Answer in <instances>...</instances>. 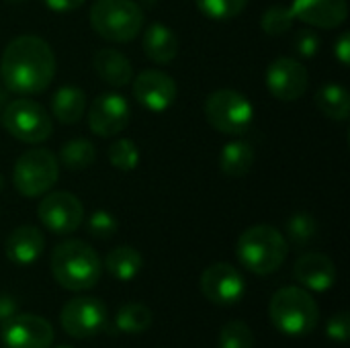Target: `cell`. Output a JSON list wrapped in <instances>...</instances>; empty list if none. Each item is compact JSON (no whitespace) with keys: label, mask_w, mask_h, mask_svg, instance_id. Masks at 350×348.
Instances as JSON below:
<instances>
[{"label":"cell","mask_w":350,"mask_h":348,"mask_svg":"<svg viewBox=\"0 0 350 348\" xmlns=\"http://www.w3.org/2000/svg\"><path fill=\"white\" fill-rule=\"evenodd\" d=\"M55 53L39 35H18L2 51L0 78L8 92L31 96L49 88L55 78Z\"/></svg>","instance_id":"cell-1"},{"label":"cell","mask_w":350,"mask_h":348,"mask_svg":"<svg viewBox=\"0 0 350 348\" xmlns=\"http://www.w3.org/2000/svg\"><path fill=\"white\" fill-rule=\"evenodd\" d=\"M55 283L74 293L92 289L103 277V260L98 252L84 240H64L51 250L49 258Z\"/></svg>","instance_id":"cell-2"},{"label":"cell","mask_w":350,"mask_h":348,"mask_svg":"<svg viewBox=\"0 0 350 348\" xmlns=\"http://www.w3.org/2000/svg\"><path fill=\"white\" fill-rule=\"evenodd\" d=\"M287 252L289 246L285 236L277 228L267 224L244 230L236 242V256L240 265L258 277L277 273L283 267Z\"/></svg>","instance_id":"cell-3"},{"label":"cell","mask_w":350,"mask_h":348,"mask_svg":"<svg viewBox=\"0 0 350 348\" xmlns=\"http://www.w3.org/2000/svg\"><path fill=\"white\" fill-rule=\"evenodd\" d=\"M269 316L281 334L299 338L310 334L318 326L320 310L308 289L287 285L271 297Z\"/></svg>","instance_id":"cell-4"},{"label":"cell","mask_w":350,"mask_h":348,"mask_svg":"<svg viewBox=\"0 0 350 348\" xmlns=\"http://www.w3.org/2000/svg\"><path fill=\"white\" fill-rule=\"evenodd\" d=\"M88 21L98 37L111 43H129L144 27V10L135 0H96Z\"/></svg>","instance_id":"cell-5"},{"label":"cell","mask_w":350,"mask_h":348,"mask_svg":"<svg viewBox=\"0 0 350 348\" xmlns=\"http://www.w3.org/2000/svg\"><path fill=\"white\" fill-rule=\"evenodd\" d=\"M203 111H205L207 123L224 135L242 137L254 125L252 103L242 92L232 90V88L213 90L207 96Z\"/></svg>","instance_id":"cell-6"},{"label":"cell","mask_w":350,"mask_h":348,"mask_svg":"<svg viewBox=\"0 0 350 348\" xmlns=\"http://www.w3.org/2000/svg\"><path fill=\"white\" fill-rule=\"evenodd\" d=\"M2 127L18 142L35 146L43 144L53 133V117L43 105L27 96L14 98L2 109Z\"/></svg>","instance_id":"cell-7"},{"label":"cell","mask_w":350,"mask_h":348,"mask_svg":"<svg viewBox=\"0 0 350 348\" xmlns=\"http://www.w3.org/2000/svg\"><path fill=\"white\" fill-rule=\"evenodd\" d=\"M57 178L59 162L55 154L45 148H33L23 152L12 168V185L27 199L43 197L53 189Z\"/></svg>","instance_id":"cell-8"},{"label":"cell","mask_w":350,"mask_h":348,"mask_svg":"<svg viewBox=\"0 0 350 348\" xmlns=\"http://www.w3.org/2000/svg\"><path fill=\"white\" fill-rule=\"evenodd\" d=\"M37 217L45 230L57 236H68L76 232L84 222L82 201L68 191L45 193L37 205Z\"/></svg>","instance_id":"cell-9"},{"label":"cell","mask_w":350,"mask_h":348,"mask_svg":"<svg viewBox=\"0 0 350 348\" xmlns=\"http://www.w3.org/2000/svg\"><path fill=\"white\" fill-rule=\"evenodd\" d=\"M59 324L72 338H94L107 324V306L92 295L72 297L59 312Z\"/></svg>","instance_id":"cell-10"},{"label":"cell","mask_w":350,"mask_h":348,"mask_svg":"<svg viewBox=\"0 0 350 348\" xmlns=\"http://www.w3.org/2000/svg\"><path fill=\"white\" fill-rule=\"evenodd\" d=\"M201 293L207 302L219 308L236 306L246 291V281L242 273L230 263H213L209 265L199 279Z\"/></svg>","instance_id":"cell-11"},{"label":"cell","mask_w":350,"mask_h":348,"mask_svg":"<svg viewBox=\"0 0 350 348\" xmlns=\"http://www.w3.org/2000/svg\"><path fill=\"white\" fill-rule=\"evenodd\" d=\"M265 82H267L269 92L277 101L293 103L306 94L308 84H310V74L299 59L283 55L271 62L265 74Z\"/></svg>","instance_id":"cell-12"},{"label":"cell","mask_w":350,"mask_h":348,"mask_svg":"<svg viewBox=\"0 0 350 348\" xmlns=\"http://www.w3.org/2000/svg\"><path fill=\"white\" fill-rule=\"evenodd\" d=\"M131 107L117 92L98 94L88 107V129L98 137H113L129 125Z\"/></svg>","instance_id":"cell-13"},{"label":"cell","mask_w":350,"mask_h":348,"mask_svg":"<svg viewBox=\"0 0 350 348\" xmlns=\"http://www.w3.org/2000/svg\"><path fill=\"white\" fill-rule=\"evenodd\" d=\"M0 338L6 348H51L53 326L35 314H14L4 320Z\"/></svg>","instance_id":"cell-14"},{"label":"cell","mask_w":350,"mask_h":348,"mask_svg":"<svg viewBox=\"0 0 350 348\" xmlns=\"http://www.w3.org/2000/svg\"><path fill=\"white\" fill-rule=\"evenodd\" d=\"M131 92L144 109L162 113L174 105L178 88L170 74L162 70H144L131 80Z\"/></svg>","instance_id":"cell-15"},{"label":"cell","mask_w":350,"mask_h":348,"mask_svg":"<svg viewBox=\"0 0 350 348\" xmlns=\"http://www.w3.org/2000/svg\"><path fill=\"white\" fill-rule=\"evenodd\" d=\"M291 12L295 21L318 29H336L349 16L347 0H293Z\"/></svg>","instance_id":"cell-16"},{"label":"cell","mask_w":350,"mask_h":348,"mask_svg":"<svg viewBox=\"0 0 350 348\" xmlns=\"http://www.w3.org/2000/svg\"><path fill=\"white\" fill-rule=\"evenodd\" d=\"M293 277L299 283V287L308 291L324 293L334 287L336 283V265L332 258L320 252H308L295 260Z\"/></svg>","instance_id":"cell-17"},{"label":"cell","mask_w":350,"mask_h":348,"mask_svg":"<svg viewBox=\"0 0 350 348\" xmlns=\"http://www.w3.org/2000/svg\"><path fill=\"white\" fill-rule=\"evenodd\" d=\"M45 248V238L39 228L35 226H18L14 228L6 242H4V252L6 258L18 267H29L33 265Z\"/></svg>","instance_id":"cell-18"},{"label":"cell","mask_w":350,"mask_h":348,"mask_svg":"<svg viewBox=\"0 0 350 348\" xmlns=\"http://www.w3.org/2000/svg\"><path fill=\"white\" fill-rule=\"evenodd\" d=\"M92 68H94L96 76L113 88H123V86L131 84V80H133L131 62L127 59L125 53H121L113 47L96 49L92 55Z\"/></svg>","instance_id":"cell-19"},{"label":"cell","mask_w":350,"mask_h":348,"mask_svg":"<svg viewBox=\"0 0 350 348\" xmlns=\"http://www.w3.org/2000/svg\"><path fill=\"white\" fill-rule=\"evenodd\" d=\"M142 47L150 62L166 66L178 55V37L170 27L162 23H152L144 33Z\"/></svg>","instance_id":"cell-20"},{"label":"cell","mask_w":350,"mask_h":348,"mask_svg":"<svg viewBox=\"0 0 350 348\" xmlns=\"http://www.w3.org/2000/svg\"><path fill=\"white\" fill-rule=\"evenodd\" d=\"M86 107L88 101L84 90L74 84L59 86L51 96V117H55V121H59L62 125L78 123L84 117Z\"/></svg>","instance_id":"cell-21"},{"label":"cell","mask_w":350,"mask_h":348,"mask_svg":"<svg viewBox=\"0 0 350 348\" xmlns=\"http://www.w3.org/2000/svg\"><path fill=\"white\" fill-rule=\"evenodd\" d=\"M256 162L254 146L244 139H232L219 152V170L230 178L246 176Z\"/></svg>","instance_id":"cell-22"},{"label":"cell","mask_w":350,"mask_h":348,"mask_svg":"<svg viewBox=\"0 0 350 348\" xmlns=\"http://www.w3.org/2000/svg\"><path fill=\"white\" fill-rule=\"evenodd\" d=\"M144 267L142 254L131 246H117L113 248L103 263V269L117 281H131L139 275Z\"/></svg>","instance_id":"cell-23"},{"label":"cell","mask_w":350,"mask_h":348,"mask_svg":"<svg viewBox=\"0 0 350 348\" xmlns=\"http://www.w3.org/2000/svg\"><path fill=\"white\" fill-rule=\"evenodd\" d=\"M316 107L334 121H347L350 115L349 90L338 82H324L316 92Z\"/></svg>","instance_id":"cell-24"},{"label":"cell","mask_w":350,"mask_h":348,"mask_svg":"<svg viewBox=\"0 0 350 348\" xmlns=\"http://www.w3.org/2000/svg\"><path fill=\"white\" fill-rule=\"evenodd\" d=\"M59 162L68 170H86L96 162V148L88 139H70L59 148Z\"/></svg>","instance_id":"cell-25"},{"label":"cell","mask_w":350,"mask_h":348,"mask_svg":"<svg viewBox=\"0 0 350 348\" xmlns=\"http://www.w3.org/2000/svg\"><path fill=\"white\" fill-rule=\"evenodd\" d=\"M154 322V314L144 304H125L115 318V326L125 334H142Z\"/></svg>","instance_id":"cell-26"},{"label":"cell","mask_w":350,"mask_h":348,"mask_svg":"<svg viewBox=\"0 0 350 348\" xmlns=\"http://www.w3.org/2000/svg\"><path fill=\"white\" fill-rule=\"evenodd\" d=\"M318 219L308 213V211H297L287 219V240L295 246V248H304L308 244H312L318 236Z\"/></svg>","instance_id":"cell-27"},{"label":"cell","mask_w":350,"mask_h":348,"mask_svg":"<svg viewBox=\"0 0 350 348\" xmlns=\"http://www.w3.org/2000/svg\"><path fill=\"white\" fill-rule=\"evenodd\" d=\"M107 156H109L111 166L117 168V170H123V172H131L139 164V150H137L135 142L133 139H127V137L115 139L109 146Z\"/></svg>","instance_id":"cell-28"},{"label":"cell","mask_w":350,"mask_h":348,"mask_svg":"<svg viewBox=\"0 0 350 348\" xmlns=\"http://www.w3.org/2000/svg\"><path fill=\"white\" fill-rule=\"evenodd\" d=\"M250 0H195L199 12L209 21H232L244 12Z\"/></svg>","instance_id":"cell-29"},{"label":"cell","mask_w":350,"mask_h":348,"mask_svg":"<svg viewBox=\"0 0 350 348\" xmlns=\"http://www.w3.org/2000/svg\"><path fill=\"white\" fill-rule=\"evenodd\" d=\"M293 23H295V16L291 12V6H283V4H275L267 8L260 16V27L271 37L289 33L293 29Z\"/></svg>","instance_id":"cell-30"},{"label":"cell","mask_w":350,"mask_h":348,"mask_svg":"<svg viewBox=\"0 0 350 348\" xmlns=\"http://www.w3.org/2000/svg\"><path fill=\"white\" fill-rule=\"evenodd\" d=\"M217 348H254L252 328L242 320H232L219 330Z\"/></svg>","instance_id":"cell-31"},{"label":"cell","mask_w":350,"mask_h":348,"mask_svg":"<svg viewBox=\"0 0 350 348\" xmlns=\"http://www.w3.org/2000/svg\"><path fill=\"white\" fill-rule=\"evenodd\" d=\"M117 228H119V224H117L115 215L109 213V211H105V209L94 211L88 217V222H86L88 234L92 238H96V240H109V238H113L117 234Z\"/></svg>","instance_id":"cell-32"},{"label":"cell","mask_w":350,"mask_h":348,"mask_svg":"<svg viewBox=\"0 0 350 348\" xmlns=\"http://www.w3.org/2000/svg\"><path fill=\"white\" fill-rule=\"evenodd\" d=\"M350 332V316L349 312H338L326 322V334L332 343L345 345L349 340Z\"/></svg>","instance_id":"cell-33"},{"label":"cell","mask_w":350,"mask_h":348,"mask_svg":"<svg viewBox=\"0 0 350 348\" xmlns=\"http://www.w3.org/2000/svg\"><path fill=\"white\" fill-rule=\"evenodd\" d=\"M293 47L301 57H314L320 51V37L312 29H301L293 39Z\"/></svg>","instance_id":"cell-34"},{"label":"cell","mask_w":350,"mask_h":348,"mask_svg":"<svg viewBox=\"0 0 350 348\" xmlns=\"http://www.w3.org/2000/svg\"><path fill=\"white\" fill-rule=\"evenodd\" d=\"M350 33H342L336 43H334V55L338 57V62L342 66H349L350 62Z\"/></svg>","instance_id":"cell-35"},{"label":"cell","mask_w":350,"mask_h":348,"mask_svg":"<svg viewBox=\"0 0 350 348\" xmlns=\"http://www.w3.org/2000/svg\"><path fill=\"white\" fill-rule=\"evenodd\" d=\"M86 0H43V4L53 12H70L84 4Z\"/></svg>","instance_id":"cell-36"},{"label":"cell","mask_w":350,"mask_h":348,"mask_svg":"<svg viewBox=\"0 0 350 348\" xmlns=\"http://www.w3.org/2000/svg\"><path fill=\"white\" fill-rule=\"evenodd\" d=\"M14 314H16V304H14V299L8 297V295H0V320L4 322V320L12 318Z\"/></svg>","instance_id":"cell-37"},{"label":"cell","mask_w":350,"mask_h":348,"mask_svg":"<svg viewBox=\"0 0 350 348\" xmlns=\"http://www.w3.org/2000/svg\"><path fill=\"white\" fill-rule=\"evenodd\" d=\"M4 105H6V96H4V90L0 88V109H4Z\"/></svg>","instance_id":"cell-38"},{"label":"cell","mask_w":350,"mask_h":348,"mask_svg":"<svg viewBox=\"0 0 350 348\" xmlns=\"http://www.w3.org/2000/svg\"><path fill=\"white\" fill-rule=\"evenodd\" d=\"M4 183H6V180H4V176L0 174V193H2V189H4Z\"/></svg>","instance_id":"cell-39"},{"label":"cell","mask_w":350,"mask_h":348,"mask_svg":"<svg viewBox=\"0 0 350 348\" xmlns=\"http://www.w3.org/2000/svg\"><path fill=\"white\" fill-rule=\"evenodd\" d=\"M6 2H10V4H21V2H25V0H6Z\"/></svg>","instance_id":"cell-40"},{"label":"cell","mask_w":350,"mask_h":348,"mask_svg":"<svg viewBox=\"0 0 350 348\" xmlns=\"http://www.w3.org/2000/svg\"><path fill=\"white\" fill-rule=\"evenodd\" d=\"M55 348H72V347H55Z\"/></svg>","instance_id":"cell-41"}]
</instances>
